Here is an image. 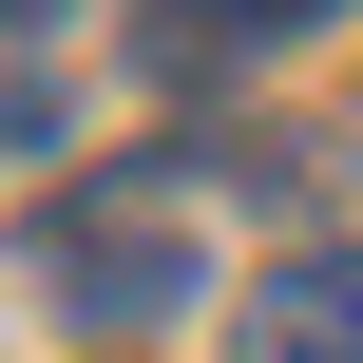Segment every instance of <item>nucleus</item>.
<instances>
[{"instance_id": "obj_1", "label": "nucleus", "mask_w": 363, "mask_h": 363, "mask_svg": "<svg viewBox=\"0 0 363 363\" xmlns=\"http://www.w3.org/2000/svg\"><path fill=\"white\" fill-rule=\"evenodd\" d=\"M306 0H134V77L153 96H191V77H230V57H268Z\"/></svg>"}, {"instance_id": "obj_2", "label": "nucleus", "mask_w": 363, "mask_h": 363, "mask_svg": "<svg viewBox=\"0 0 363 363\" xmlns=\"http://www.w3.org/2000/svg\"><path fill=\"white\" fill-rule=\"evenodd\" d=\"M249 363H363V268H268L249 287Z\"/></svg>"}]
</instances>
